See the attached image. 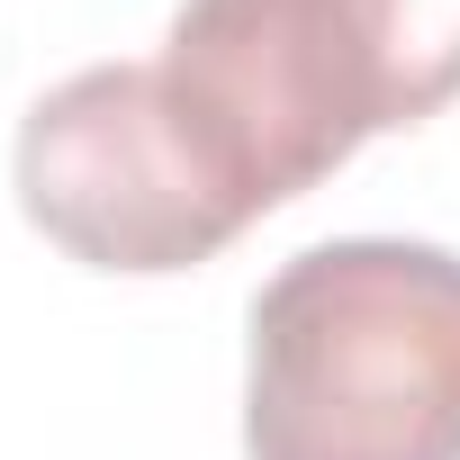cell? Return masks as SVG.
I'll list each match as a JSON object with an SVG mask.
<instances>
[{
  "instance_id": "6da1fadb",
  "label": "cell",
  "mask_w": 460,
  "mask_h": 460,
  "mask_svg": "<svg viewBox=\"0 0 460 460\" xmlns=\"http://www.w3.org/2000/svg\"><path fill=\"white\" fill-rule=\"evenodd\" d=\"M244 460H460V253L334 235L253 298Z\"/></svg>"
},
{
  "instance_id": "7a4b0ae2",
  "label": "cell",
  "mask_w": 460,
  "mask_h": 460,
  "mask_svg": "<svg viewBox=\"0 0 460 460\" xmlns=\"http://www.w3.org/2000/svg\"><path fill=\"white\" fill-rule=\"evenodd\" d=\"M154 73L244 217L307 199L388 136L343 0H181Z\"/></svg>"
},
{
  "instance_id": "3957f363",
  "label": "cell",
  "mask_w": 460,
  "mask_h": 460,
  "mask_svg": "<svg viewBox=\"0 0 460 460\" xmlns=\"http://www.w3.org/2000/svg\"><path fill=\"white\" fill-rule=\"evenodd\" d=\"M19 208L46 244L127 280L199 271L253 226L154 64H91L19 118Z\"/></svg>"
},
{
  "instance_id": "277c9868",
  "label": "cell",
  "mask_w": 460,
  "mask_h": 460,
  "mask_svg": "<svg viewBox=\"0 0 460 460\" xmlns=\"http://www.w3.org/2000/svg\"><path fill=\"white\" fill-rule=\"evenodd\" d=\"M343 19L370 55L388 127H424L460 100V0H343Z\"/></svg>"
}]
</instances>
